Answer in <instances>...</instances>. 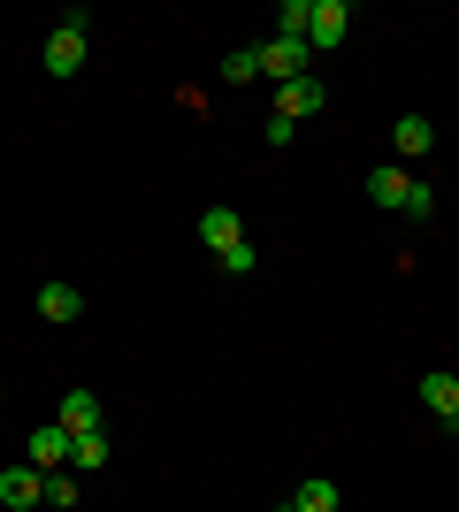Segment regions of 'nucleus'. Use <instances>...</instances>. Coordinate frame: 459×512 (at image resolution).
Segmentation results:
<instances>
[{"instance_id":"f257e3e1","label":"nucleus","mask_w":459,"mask_h":512,"mask_svg":"<svg viewBox=\"0 0 459 512\" xmlns=\"http://www.w3.org/2000/svg\"><path fill=\"white\" fill-rule=\"evenodd\" d=\"M85 31H92L85 8H69V16L46 31V77H77V69H85Z\"/></svg>"},{"instance_id":"f03ea898","label":"nucleus","mask_w":459,"mask_h":512,"mask_svg":"<svg viewBox=\"0 0 459 512\" xmlns=\"http://www.w3.org/2000/svg\"><path fill=\"white\" fill-rule=\"evenodd\" d=\"M69 444H77V436H69L62 421H39L31 436H23V467H39V474H62V467H69Z\"/></svg>"},{"instance_id":"7ed1b4c3","label":"nucleus","mask_w":459,"mask_h":512,"mask_svg":"<svg viewBox=\"0 0 459 512\" xmlns=\"http://www.w3.org/2000/svg\"><path fill=\"white\" fill-rule=\"evenodd\" d=\"M253 54H261L268 85H291V77H306V62H314V46H306V39H268V46H253Z\"/></svg>"},{"instance_id":"20e7f679","label":"nucleus","mask_w":459,"mask_h":512,"mask_svg":"<svg viewBox=\"0 0 459 512\" xmlns=\"http://www.w3.org/2000/svg\"><path fill=\"white\" fill-rule=\"evenodd\" d=\"M322 107H329V85H322V77H291V85H276V115H284V123L322 115Z\"/></svg>"},{"instance_id":"39448f33","label":"nucleus","mask_w":459,"mask_h":512,"mask_svg":"<svg viewBox=\"0 0 459 512\" xmlns=\"http://www.w3.org/2000/svg\"><path fill=\"white\" fill-rule=\"evenodd\" d=\"M352 31V8L345 0H314V23H306V46H345Z\"/></svg>"},{"instance_id":"423d86ee","label":"nucleus","mask_w":459,"mask_h":512,"mask_svg":"<svg viewBox=\"0 0 459 512\" xmlns=\"http://www.w3.org/2000/svg\"><path fill=\"white\" fill-rule=\"evenodd\" d=\"M199 237H207V253H230V245H245V222H238V207H207L199 214Z\"/></svg>"},{"instance_id":"0eeeda50","label":"nucleus","mask_w":459,"mask_h":512,"mask_svg":"<svg viewBox=\"0 0 459 512\" xmlns=\"http://www.w3.org/2000/svg\"><path fill=\"white\" fill-rule=\"evenodd\" d=\"M54 421H62L69 436H85V428H108V413H100V390H69Z\"/></svg>"},{"instance_id":"6e6552de","label":"nucleus","mask_w":459,"mask_h":512,"mask_svg":"<svg viewBox=\"0 0 459 512\" xmlns=\"http://www.w3.org/2000/svg\"><path fill=\"white\" fill-rule=\"evenodd\" d=\"M77 314H85L77 283H39V321H77Z\"/></svg>"},{"instance_id":"1a4fd4ad","label":"nucleus","mask_w":459,"mask_h":512,"mask_svg":"<svg viewBox=\"0 0 459 512\" xmlns=\"http://www.w3.org/2000/svg\"><path fill=\"white\" fill-rule=\"evenodd\" d=\"M391 146L406 153V161H421V153L437 146V130H429V115H398V123H391Z\"/></svg>"},{"instance_id":"9d476101","label":"nucleus","mask_w":459,"mask_h":512,"mask_svg":"<svg viewBox=\"0 0 459 512\" xmlns=\"http://www.w3.org/2000/svg\"><path fill=\"white\" fill-rule=\"evenodd\" d=\"M39 490H46V482H39V467H0V505H39Z\"/></svg>"},{"instance_id":"9b49d317","label":"nucleus","mask_w":459,"mask_h":512,"mask_svg":"<svg viewBox=\"0 0 459 512\" xmlns=\"http://www.w3.org/2000/svg\"><path fill=\"white\" fill-rule=\"evenodd\" d=\"M421 406L452 421V413H459V375H444V367H437V375H421Z\"/></svg>"},{"instance_id":"f8f14e48","label":"nucleus","mask_w":459,"mask_h":512,"mask_svg":"<svg viewBox=\"0 0 459 512\" xmlns=\"http://www.w3.org/2000/svg\"><path fill=\"white\" fill-rule=\"evenodd\" d=\"M69 467H77V474H100V467H108V428H85V436L69 444Z\"/></svg>"},{"instance_id":"ddd939ff","label":"nucleus","mask_w":459,"mask_h":512,"mask_svg":"<svg viewBox=\"0 0 459 512\" xmlns=\"http://www.w3.org/2000/svg\"><path fill=\"white\" fill-rule=\"evenodd\" d=\"M406 184H414V176L391 169V161H383V169H368V199H375V207H398V199H406Z\"/></svg>"},{"instance_id":"4468645a","label":"nucleus","mask_w":459,"mask_h":512,"mask_svg":"<svg viewBox=\"0 0 459 512\" xmlns=\"http://www.w3.org/2000/svg\"><path fill=\"white\" fill-rule=\"evenodd\" d=\"M39 482H46V490H39V505H54V512H77V474H39Z\"/></svg>"},{"instance_id":"2eb2a0df","label":"nucleus","mask_w":459,"mask_h":512,"mask_svg":"<svg viewBox=\"0 0 459 512\" xmlns=\"http://www.w3.org/2000/svg\"><path fill=\"white\" fill-rule=\"evenodd\" d=\"M291 505H299V512H337V482H322V474H314V482H299V490H291Z\"/></svg>"},{"instance_id":"dca6fc26","label":"nucleus","mask_w":459,"mask_h":512,"mask_svg":"<svg viewBox=\"0 0 459 512\" xmlns=\"http://www.w3.org/2000/svg\"><path fill=\"white\" fill-rule=\"evenodd\" d=\"M306 23H314V0H284L276 8V39H306Z\"/></svg>"},{"instance_id":"f3484780","label":"nucleus","mask_w":459,"mask_h":512,"mask_svg":"<svg viewBox=\"0 0 459 512\" xmlns=\"http://www.w3.org/2000/svg\"><path fill=\"white\" fill-rule=\"evenodd\" d=\"M253 77H261V54H253V46H238V54L222 62V85H253Z\"/></svg>"},{"instance_id":"a211bd4d","label":"nucleus","mask_w":459,"mask_h":512,"mask_svg":"<svg viewBox=\"0 0 459 512\" xmlns=\"http://www.w3.org/2000/svg\"><path fill=\"white\" fill-rule=\"evenodd\" d=\"M398 214H414V222H429V214H437V192H429V184H406V199H398Z\"/></svg>"},{"instance_id":"6ab92c4d","label":"nucleus","mask_w":459,"mask_h":512,"mask_svg":"<svg viewBox=\"0 0 459 512\" xmlns=\"http://www.w3.org/2000/svg\"><path fill=\"white\" fill-rule=\"evenodd\" d=\"M222 268H230V276H253V268H261V253H253V237H245V245H230V253H222Z\"/></svg>"},{"instance_id":"aec40b11","label":"nucleus","mask_w":459,"mask_h":512,"mask_svg":"<svg viewBox=\"0 0 459 512\" xmlns=\"http://www.w3.org/2000/svg\"><path fill=\"white\" fill-rule=\"evenodd\" d=\"M0 406H8V390H0Z\"/></svg>"},{"instance_id":"412c9836","label":"nucleus","mask_w":459,"mask_h":512,"mask_svg":"<svg viewBox=\"0 0 459 512\" xmlns=\"http://www.w3.org/2000/svg\"><path fill=\"white\" fill-rule=\"evenodd\" d=\"M284 512H299V505H284Z\"/></svg>"},{"instance_id":"4be33fe9","label":"nucleus","mask_w":459,"mask_h":512,"mask_svg":"<svg viewBox=\"0 0 459 512\" xmlns=\"http://www.w3.org/2000/svg\"><path fill=\"white\" fill-rule=\"evenodd\" d=\"M452 421H459V413H452Z\"/></svg>"}]
</instances>
